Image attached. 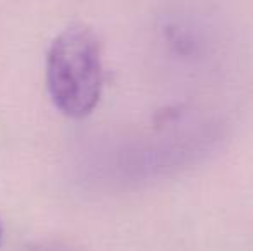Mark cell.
<instances>
[{
	"label": "cell",
	"instance_id": "cell-1",
	"mask_svg": "<svg viewBox=\"0 0 253 251\" xmlns=\"http://www.w3.org/2000/svg\"><path fill=\"white\" fill-rule=\"evenodd\" d=\"M47 88L64 115L83 119L100 102L103 88L102 45L93 30L71 24L52 41L47 54Z\"/></svg>",
	"mask_w": 253,
	"mask_h": 251
},
{
	"label": "cell",
	"instance_id": "cell-2",
	"mask_svg": "<svg viewBox=\"0 0 253 251\" xmlns=\"http://www.w3.org/2000/svg\"><path fill=\"white\" fill-rule=\"evenodd\" d=\"M0 238H2V227H0Z\"/></svg>",
	"mask_w": 253,
	"mask_h": 251
}]
</instances>
